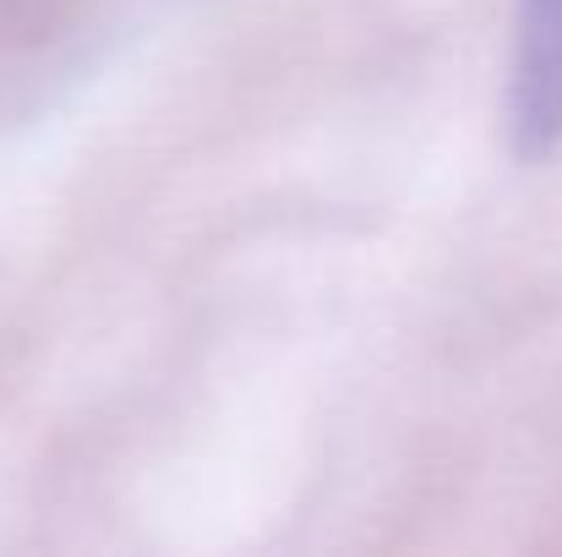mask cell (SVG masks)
Masks as SVG:
<instances>
[{"instance_id": "1", "label": "cell", "mask_w": 562, "mask_h": 557, "mask_svg": "<svg viewBox=\"0 0 562 557\" xmlns=\"http://www.w3.org/2000/svg\"><path fill=\"white\" fill-rule=\"evenodd\" d=\"M508 132L525 165H541L562 148V0H519Z\"/></svg>"}]
</instances>
